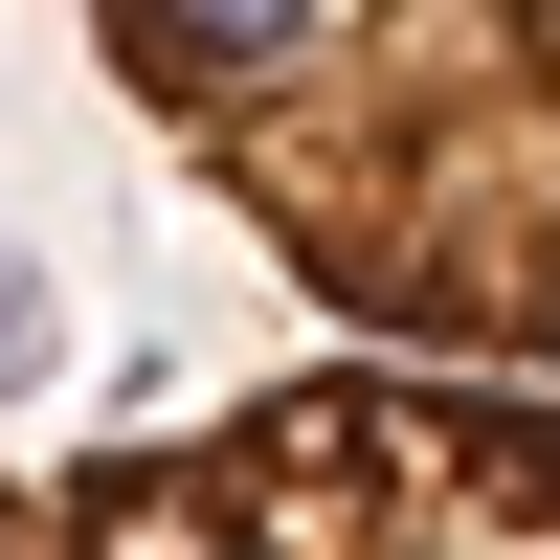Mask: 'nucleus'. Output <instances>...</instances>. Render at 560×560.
Instances as JSON below:
<instances>
[{
    "mask_svg": "<svg viewBox=\"0 0 560 560\" xmlns=\"http://www.w3.org/2000/svg\"><path fill=\"white\" fill-rule=\"evenodd\" d=\"M68 23L337 337L560 382V0H68Z\"/></svg>",
    "mask_w": 560,
    "mask_h": 560,
    "instance_id": "1",
    "label": "nucleus"
},
{
    "mask_svg": "<svg viewBox=\"0 0 560 560\" xmlns=\"http://www.w3.org/2000/svg\"><path fill=\"white\" fill-rule=\"evenodd\" d=\"M0 560H560V382L314 359L224 427L0 471Z\"/></svg>",
    "mask_w": 560,
    "mask_h": 560,
    "instance_id": "2",
    "label": "nucleus"
},
{
    "mask_svg": "<svg viewBox=\"0 0 560 560\" xmlns=\"http://www.w3.org/2000/svg\"><path fill=\"white\" fill-rule=\"evenodd\" d=\"M23 359H45V292H23V269H0V382H23Z\"/></svg>",
    "mask_w": 560,
    "mask_h": 560,
    "instance_id": "3",
    "label": "nucleus"
}]
</instances>
